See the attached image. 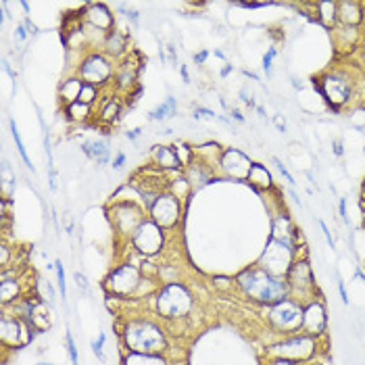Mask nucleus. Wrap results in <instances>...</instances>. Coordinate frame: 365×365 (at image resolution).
<instances>
[{
	"label": "nucleus",
	"instance_id": "44",
	"mask_svg": "<svg viewBox=\"0 0 365 365\" xmlns=\"http://www.w3.org/2000/svg\"><path fill=\"white\" fill-rule=\"evenodd\" d=\"M332 149H334V155H336V157H342V155H344V142H342L340 138H334V140H332Z\"/></svg>",
	"mask_w": 365,
	"mask_h": 365
},
{
	"label": "nucleus",
	"instance_id": "52",
	"mask_svg": "<svg viewBox=\"0 0 365 365\" xmlns=\"http://www.w3.org/2000/svg\"><path fill=\"white\" fill-rule=\"evenodd\" d=\"M338 209H340L342 221H344V223H348V215H346V198H340V205H338Z\"/></svg>",
	"mask_w": 365,
	"mask_h": 365
},
{
	"label": "nucleus",
	"instance_id": "17",
	"mask_svg": "<svg viewBox=\"0 0 365 365\" xmlns=\"http://www.w3.org/2000/svg\"><path fill=\"white\" fill-rule=\"evenodd\" d=\"M219 165L225 171V176H230L234 180H247L255 163L245 153L230 149V151H223V155L219 159Z\"/></svg>",
	"mask_w": 365,
	"mask_h": 365
},
{
	"label": "nucleus",
	"instance_id": "9",
	"mask_svg": "<svg viewBox=\"0 0 365 365\" xmlns=\"http://www.w3.org/2000/svg\"><path fill=\"white\" fill-rule=\"evenodd\" d=\"M115 67L113 65V59L106 57L104 53H88L86 57H82L77 69H75V75L86 82V84H92V86H98V88H104V86H113V77H115Z\"/></svg>",
	"mask_w": 365,
	"mask_h": 365
},
{
	"label": "nucleus",
	"instance_id": "3",
	"mask_svg": "<svg viewBox=\"0 0 365 365\" xmlns=\"http://www.w3.org/2000/svg\"><path fill=\"white\" fill-rule=\"evenodd\" d=\"M313 88L324 98L326 106L334 115H340L342 109L353 102L355 90H357V82L350 79L348 71L336 69V71L324 73L321 77H313Z\"/></svg>",
	"mask_w": 365,
	"mask_h": 365
},
{
	"label": "nucleus",
	"instance_id": "50",
	"mask_svg": "<svg viewBox=\"0 0 365 365\" xmlns=\"http://www.w3.org/2000/svg\"><path fill=\"white\" fill-rule=\"evenodd\" d=\"M270 365H301L297 361H290V359H280V357H274Z\"/></svg>",
	"mask_w": 365,
	"mask_h": 365
},
{
	"label": "nucleus",
	"instance_id": "30",
	"mask_svg": "<svg viewBox=\"0 0 365 365\" xmlns=\"http://www.w3.org/2000/svg\"><path fill=\"white\" fill-rule=\"evenodd\" d=\"M65 115H67L69 121H73V124H88L90 117H92V106L75 100V102L65 106Z\"/></svg>",
	"mask_w": 365,
	"mask_h": 365
},
{
	"label": "nucleus",
	"instance_id": "56",
	"mask_svg": "<svg viewBox=\"0 0 365 365\" xmlns=\"http://www.w3.org/2000/svg\"><path fill=\"white\" fill-rule=\"evenodd\" d=\"M234 71V65H230V63H225V67L221 69V77H227L230 73Z\"/></svg>",
	"mask_w": 365,
	"mask_h": 365
},
{
	"label": "nucleus",
	"instance_id": "55",
	"mask_svg": "<svg viewBox=\"0 0 365 365\" xmlns=\"http://www.w3.org/2000/svg\"><path fill=\"white\" fill-rule=\"evenodd\" d=\"M180 75H182L184 84H190V73H188V67H186V65H180Z\"/></svg>",
	"mask_w": 365,
	"mask_h": 365
},
{
	"label": "nucleus",
	"instance_id": "39",
	"mask_svg": "<svg viewBox=\"0 0 365 365\" xmlns=\"http://www.w3.org/2000/svg\"><path fill=\"white\" fill-rule=\"evenodd\" d=\"M28 38H32V36L28 34L26 26H24V24H17V28H15V32H13V40H15V44H24Z\"/></svg>",
	"mask_w": 365,
	"mask_h": 365
},
{
	"label": "nucleus",
	"instance_id": "15",
	"mask_svg": "<svg viewBox=\"0 0 365 365\" xmlns=\"http://www.w3.org/2000/svg\"><path fill=\"white\" fill-rule=\"evenodd\" d=\"M140 71H142V63H138L132 53L121 59L119 65L115 67V77H113V86L117 92L121 94H130L132 90L138 88V77H140Z\"/></svg>",
	"mask_w": 365,
	"mask_h": 365
},
{
	"label": "nucleus",
	"instance_id": "45",
	"mask_svg": "<svg viewBox=\"0 0 365 365\" xmlns=\"http://www.w3.org/2000/svg\"><path fill=\"white\" fill-rule=\"evenodd\" d=\"M319 223V227H321V232H324V236H326V240H328V245H330V249H334V238H332V234H330V230H328V225L319 219L317 221Z\"/></svg>",
	"mask_w": 365,
	"mask_h": 365
},
{
	"label": "nucleus",
	"instance_id": "20",
	"mask_svg": "<svg viewBox=\"0 0 365 365\" xmlns=\"http://www.w3.org/2000/svg\"><path fill=\"white\" fill-rule=\"evenodd\" d=\"M82 153L92 159L98 165H104L111 161V140L109 138H90L79 144Z\"/></svg>",
	"mask_w": 365,
	"mask_h": 365
},
{
	"label": "nucleus",
	"instance_id": "18",
	"mask_svg": "<svg viewBox=\"0 0 365 365\" xmlns=\"http://www.w3.org/2000/svg\"><path fill=\"white\" fill-rule=\"evenodd\" d=\"M84 19L90 28L102 32V34H111L115 30V19H113V13L109 11L106 5L102 3H92L86 7L84 11Z\"/></svg>",
	"mask_w": 365,
	"mask_h": 365
},
{
	"label": "nucleus",
	"instance_id": "48",
	"mask_svg": "<svg viewBox=\"0 0 365 365\" xmlns=\"http://www.w3.org/2000/svg\"><path fill=\"white\" fill-rule=\"evenodd\" d=\"M230 119H234V121H238V124H245V115H242L238 109H230Z\"/></svg>",
	"mask_w": 365,
	"mask_h": 365
},
{
	"label": "nucleus",
	"instance_id": "2",
	"mask_svg": "<svg viewBox=\"0 0 365 365\" xmlns=\"http://www.w3.org/2000/svg\"><path fill=\"white\" fill-rule=\"evenodd\" d=\"M128 353H144V355H163L169 348L167 332L153 319L138 317L130 319L126 328L121 330Z\"/></svg>",
	"mask_w": 365,
	"mask_h": 365
},
{
	"label": "nucleus",
	"instance_id": "59",
	"mask_svg": "<svg viewBox=\"0 0 365 365\" xmlns=\"http://www.w3.org/2000/svg\"><path fill=\"white\" fill-rule=\"evenodd\" d=\"M361 61H363V67H365V38L361 42Z\"/></svg>",
	"mask_w": 365,
	"mask_h": 365
},
{
	"label": "nucleus",
	"instance_id": "16",
	"mask_svg": "<svg viewBox=\"0 0 365 365\" xmlns=\"http://www.w3.org/2000/svg\"><path fill=\"white\" fill-rule=\"evenodd\" d=\"M328 328V311H326V303L321 301V297H317L315 301L305 305V313H303V334L309 336H324Z\"/></svg>",
	"mask_w": 365,
	"mask_h": 365
},
{
	"label": "nucleus",
	"instance_id": "28",
	"mask_svg": "<svg viewBox=\"0 0 365 365\" xmlns=\"http://www.w3.org/2000/svg\"><path fill=\"white\" fill-rule=\"evenodd\" d=\"M124 365H171L165 355H144V353H126Z\"/></svg>",
	"mask_w": 365,
	"mask_h": 365
},
{
	"label": "nucleus",
	"instance_id": "27",
	"mask_svg": "<svg viewBox=\"0 0 365 365\" xmlns=\"http://www.w3.org/2000/svg\"><path fill=\"white\" fill-rule=\"evenodd\" d=\"M176 115H178V100H176V96H167L159 106L151 109L147 117H149V121H165Z\"/></svg>",
	"mask_w": 365,
	"mask_h": 365
},
{
	"label": "nucleus",
	"instance_id": "19",
	"mask_svg": "<svg viewBox=\"0 0 365 365\" xmlns=\"http://www.w3.org/2000/svg\"><path fill=\"white\" fill-rule=\"evenodd\" d=\"M102 53L106 57H111L113 61H121L130 55V36L126 32H119V30H113L106 38H104V44H102Z\"/></svg>",
	"mask_w": 365,
	"mask_h": 365
},
{
	"label": "nucleus",
	"instance_id": "11",
	"mask_svg": "<svg viewBox=\"0 0 365 365\" xmlns=\"http://www.w3.org/2000/svg\"><path fill=\"white\" fill-rule=\"evenodd\" d=\"M144 276L142 272L132 265V263H124L115 268L106 280H104V290L111 294V297H117V299H130L132 294H136V290L144 284Z\"/></svg>",
	"mask_w": 365,
	"mask_h": 365
},
{
	"label": "nucleus",
	"instance_id": "63",
	"mask_svg": "<svg viewBox=\"0 0 365 365\" xmlns=\"http://www.w3.org/2000/svg\"><path fill=\"white\" fill-rule=\"evenodd\" d=\"M303 365H307V363H303Z\"/></svg>",
	"mask_w": 365,
	"mask_h": 365
},
{
	"label": "nucleus",
	"instance_id": "33",
	"mask_svg": "<svg viewBox=\"0 0 365 365\" xmlns=\"http://www.w3.org/2000/svg\"><path fill=\"white\" fill-rule=\"evenodd\" d=\"M0 182H3V194H5V198H9V188H15L17 176H15V171L11 169V165L7 161L3 163V167H0Z\"/></svg>",
	"mask_w": 365,
	"mask_h": 365
},
{
	"label": "nucleus",
	"instance_id": "24",
	"mask_svg": "<svg viewBox=\"0 0 365 365\" xmlns=\"http://www.w3.org/2000/svg\"><path fill=\"white\" fill-rule=\"evenodd\" d=\"M24 299V290H21V282L17 278L9 280V278H3V282H0V301H3V305H15L17 301Z\"/></svg>",
	"mask_w": 365,
	"mask_h": 365
},
{
	"label": "nucleus",
	"instance_id": "38",
	"mask_svg": "<svg viewBox=\"0 0 365 365\" xmlns=\"http://www.w3.org/2000/svg\"><path fill=\"white\" fill-rule=\"evenodd\" d=\"M104 340H106V336H104V332H100V334H98V340L92 342V353H94L100 361H104V353H102Z\"/></svg>",
	"mask_w": 365,
	"mask_h": 365
},
{
	"label": "nucleus",
	"instance_id": "54",
	"mask_svg": "<svg viewBox=\"0 0 365 365\" xmlns=\"http://www.w3.org/2000/svg\"><path fill=\"white\" fill-rule=\"evenodd\" d=\"M9 268V247H7V242L3 245V270Z\"/></svg>",
	"mask_w": 365,
	"mask_h": 365
},
{
	"label": "nucleus",
	"instance_id": "1",
	"mask_svg": "<svg viewBox=\"0 0 365 365\" xmlns=\"http://www.w3.org/2000/svg\"><path fill=\"white\" fill-rule=\"evenodd\" d=\"M234 282H236V288L242 294H245L249 301L257 303V305L270 307V305H276V303H280V301H284V299L290 297L286 278L270 274L259 263L251 265L247 270H242L236 276Z\"/></svg>",
	"mask_w": 365,
	"mask_h": 365
},
{
	"label": "nucleus",
	"instance_id": "6",
	"mask_svg": "<svg viewBox=\"0 0 365 365\" xmlns=\"http://www.w3.org/2000/svg\"><path fill=\"white\" fill-rule=\"evenodd\" d=\"M303 313H305V305L288 297L268 307V324L272 326L274 332L282 334L284 338L294 336L303 330Z\"/></svg>",
	"mask_w": 365,
	"mask_h": 365
},
{
	"label": "nucleus",
	"instance_id": "7",
	"mask_svg": "<svg viewBox=\"0 0 365 365\" xmlns=\"http://www.w3.org/2000/svg\"><path fill=\"white\" fill-rule=\"evenodd\" d=\"M115 198V196H113ZM147 207H140L136 203V198H128V200H121V198H115L111 205H109V215H111V221L115 225V230L119 234H126L130 240L132 236L136 234V230L149 219L147 217Z\"/></svg>",
	"mask_w": 365,
	"mask_h": 365
},
{
	"label": "nucleus",
	"instance_id": "21",
	"mask_svg": "<svg viewBox=\"0 0 365 365\" xmlns=\"http://www.w3.org/2000/svg\"><path fill=\"white\" fill-rule=\"evenodd\" d=\"M338 24L348 28H361L365 24V5L348 0V3H338Z\"/></svg>",
	"mask_w": 365,
	"mask_h": 365
},
{
	"label": "nucleus",
	"instance_id": "26",
	"mask_svg": "<svg viewBox=\"0 0 365 365\" xmlns=\"http://www.w3.org/2000/svg\"><path fill=\"white\" fill-rule=\"evenodd\" d=\"M317 9V19L321 26H326L328 30H334L338 26V3H315L313 5Z\"/></svg>",
	"mask_w": 365,
	"mask_h": 365
},
{
	"label": "nucleus",
	"instance_id": "60",
	"mask_svg": "<svg viewBox=\"0 0 365 365\" xmlns=\"http://www.w3.org/2000/svg\"><path fill=\"white\" fill-rule=\"evenodd\" d=\"M213 55H215V57H217V59H221V61H225V55H223V53H221V50H215V53H213Z\"/></svg>",
	"mask_w": 365,
	"mask_h": 365
},
{
	"label": "nucleus",
	"instance_id": "34",
	"mask_svg": "<svg viewBox=\"0 0 365 365\" xmlns=\"http://www.w3.org/2000/svg\"><path fill=\"white\" fill-rule=\"evenodd\" d=\"M174 151H176V155H178V159H180V163H182V165H190V161H192L194 153H192V149H190L188 144L178 142Z\"/></svg>",
	"mask_w": 365,
	"mask_h": 365
},
{
	"label": "nucleus",
	"instance_id": "13",
	"mask_svg": "<svg viewBox=\"0 0 365 365\" xmlns=\"http://www.w3.org/2000/svg\"><path fill=\"white\" fill-rule=\"evenodd\" d=\"M149 215L161 230H171L182 219V200L174 192L165 190L163 194H159V198L151 207Z\"/></svg>",
	"mask_w": 365,
	"mask_h": 365
},
{
	"label": "nucleus",
	"instance_id": "22",
	"mask_svg": "<svg viewBox=\"0 0 365 365\" xmlns=\"http://www.w3.org/2000/svg\"><path fill=\"white\" fill-rule=\"evenodd\" d=\"M121 115H124V104H121V100L115 98V96H106L102 106H100V111H98L100 126H104V128L115 126L117 121L121 119Z\"/></svg>",
	"mask_w": 365,
	"mask_h": 365
},
{
	"label": "nucleus",
	"instance_id": "62",
	"mask_svg": "<svg viewBox=\"0 0 365 365\" xmlns=\"http://www.w3.org/2000/svg\"><path fill=\"white\" fill-rule=\"evenodd\" d=\"M38 365H53V363H44V361H42V363H38Z\"/></svg>",
	"mask_w": 365,
	"mask_h": 365
},
{
	"label": "nucleus",
	"instance_id": "49",
	"mask_svg": "<svg viewBox=\"0 0 365 365\" xmlns=\"http://www.w3.org/2000/svg\"><path fill=\"white\" fill-rule=\"evenodd\" d=\"M140 136H142V128H134V130H128V132H126V138L132 140V142L138 140Z\"/></svg>",
	"mask_w": 365,
	"mask_h": 365
},
{
	"label": "nucleus",
	"instance_id": "31",
	"mask_svg": "<svg viewBox=\"0 0 365 365\" xmlns=\"http://www.w3.org/2000/svg\"><path fill=\"white\" fill-rule=\"evenodd\" d=\"M11 136H13V142H15V147H17V151H19V157L24 159L26 167L34 171L32 159H30V155H28V151H26V144H24V140H21V136H19V130H17V124H15V119H11Z\"/></svg>",
	"mask_w": 365,
	"mask_h": 365
},
{
	"label": "nucleus",
	"instance_id": "47",
	"mask_svg": "<svg viewBox=\"0 0 365 365\" xmlns=\"http://www.w3.org/2000/svg\"><path fill=\"white\" fill-rule=\"evenodd\" d=\"M24 26H26V30H28V34H30V36H36V34H38V28L32 24V19H30L28 15L24 17Z\"/></svg>",
	"mask_w": 365,
	"mask_h": 365
},
{
	"label": "nucleus",
	"instance_id": "23",
	"mask_svg": "<svg viewBox=\"0 0 365 365\" xmlns=\"http://www.w3.org/2000/svg\"><path fill=\"white\" fill-rule=\"evenodd\" d=\"M151 159H153L155 167H159L163 171H178L182 167L178 155L171 147H163V144L155 147L153 153H151Z\"/></svg>",
	"mask_w": 365,
	"mask_h": 365
},
{
	"label": "nucleus",
	"instance_id": "40",
	"mask_svg": "<svg viewBox=\"0 0 365 365\" xmlns=\"http://www.w3.org/2000/svg\"><path fill=\"white\" fill-rule=\"evenodd\" d=\"M142 92H144V88L138 86L136 90H132L130 94H126V104H128V106H136L138 100H140V96H142Z\"/></svg>",
	"mask_w": 365,
	"mask_h": 365
},
{
	"label": "nucleus",
	"instance_id": "53",
	"mask_svg": "<svg viewBox=\"0 0 365 365\" xmlns=\"http://www.w3.org/2000/svg\"><path fill=\"white\" fill-rule=\"evenodd\" d=\"M338 290H340V299H342V305H348V294H346L344 282H338Z\"/></svg>",
	"mask_w": 365,
	"mask_h": 365
},
{
	"label": "nucleus",
	"instance_id": "46",
	"mask_svg": "<svg viewBox=\"0 0 365 365\" xmlns=\"http://www.w3.org/2000/svg\"><path fill=\"white\" fill-rule=\"evenodd\" d=\"M240 98H242V102H245V104H249V106H253V109L257 106V104H255V100H253V96H251L247 90H240Z\"/></svg>",
	"mask_w": 365,
	"mask_h": 365
},
{
	"label": "nucleus",
	"instance_id": "43",
	"mask_svg": "<svg viewBox=\"0 0 365 365\" xmlns=\"http://www.w3.org/2000/svg\"><path fill=\"white\" fill-rule=\"evenodd\" d=\"M209 50H200V53H196L194 57H192V61H194V65H205L207 63V59H209Z\"/></svg>",
	"mask_w": 365,
	"mask_h": 365
},
{
	"label": "nucleus",
	"instance_id": "35",
	"mask_svg": "<svg viewBox=\"0 0 365 365\" xmlns=\"http://www.w3.org/2000/svg\"><path fill=\"white\" fill-rule=\"evenodd\" d=\"M55 270H57V282H59V288H61V294H63V301L67 299V284H65V268L63 263L57 259L55 261Z\"/></svg>",
	"mask_w": 365,
	"mask_h": 365
},
{
	"label": "nucleus",
	"instance_id": "36",
	"mask_svg": "<svg viewBox=\"0 0 365 365\" xmlns=\"http://www.w3.org/2000/svg\"><path fill=\"white\" fill-rule=\"evenodd\" d=\"M278 57V50L276 48H270L265 55H263V71H265V75L268 77H272V69H274V59Z\"/></svg>",
	"mask_w": 365,
	"mask_h": 365
},
{
	"label": "nucleus",
	"instance_id": "4",
	"mask_svg": "<svg viewBox=\"0 0 365 365\" xmlns=\"http://www.w3.org/2000/svg\"><path fill=\"white\" fill-rule=\"evenodd\" d=\"M192 307H194V299L184 284L167 282L157 292V313L163 319H169V321L182 319L192 311Z\"/></svg>",
	"mask_w": 365,
	"mask_h": 365
},
{
	"label": "nucleus",
	"instance_id": "58",
	"mask_svg": "<svg viewBox=\"0 0 365 365\" xmlns=\"http://www.w3.org/2000/svg\"><path fill=\"white\" fill-rule=\"evenodd\" d=\"M167 50H169V55H171V59H174V57H176V53H174V48H171V46H167ZM161 61L165 63V50H163V48H161Z\"/></svg>",
	"mask_w": 365,
	"mask_h": 365
},
{
	"label": "nucleus",
	"instance_id": "10",
	"mask_svg": "<svg viewBox=\"0 0 365 365\" xmlns=\"http://www.w3.org/2000/svg\"><path fill=\"white\" fill-rule=\"evenodd\" d=\"M297 257H299V247L297 245L282 242L278 238H270L268 249L263 251L259 265L263 270H268L270 274H274V276L286 278L290 268H292V263L297 261Z\"/></svg>",
	"mask_w": 365,
	"mask_h": 365
},
{
	"label": "nucleus",
	"instance_id": "25",
	"mask_svg": "<svg viewBox=\"0 0 365 365\" xmlns=\"http://www.w3.org/2000/svg\"><path fill=\"white\" fill-rule=\"evenodd\" d=\"M82 84H84V82H82L77 75H71V77H67V79L59 86V100L63 102V106H67V104H71V102H75V100L79 98Z\"/></svg>",
	"mask_w": 365,
	"mask_h": 365
},
{
	"label": "nucleus",
	"instance_id": "41",
	"mask_svg": "<svg viewBox=\"0 0 365 365\" xmlns=\"http://www.w3.org/2000/svg\"><path fill=\"white\" fill-rule=\"evenodd\" d=\"M272 161H274V165H276V167H278V171H280V174H282V176H284V180H286V182H288V184H290V186H294V184H297V182H294V178H292V176H290V174H288V169H286V167H284V163H282V161H280V159H278V157H274V159H272Z\"/></svg>",
	"mask_w": 365,
	"mask_h": 365
},
{
	"label": "nucleus",
	"instance_id": "12",
	"mask_svg": "<svg viewBox=\"0 0 365 365\" xmlns=\"http://www.w3.org/2000/svg\"><path fill=\"white\" fill-rule=\"evenodd\" d=\"M132 247L142 255V257H155L163 251L165 247V230H161L151 217L136 230L132 236Z\"/></svg>",
	"mask_w": 365,
	"mask_h": 365
},
{
	"label": "nucleus",
	"instance_id": "5",
	"mask_svg": "<svg viewBox=\"0 0 365 365\" xmlns=\"http://www.w3.org/2000/svg\"><path fill=\"white\" fill-rule=\"evenodd\" d=\"M317 348H319V338L317 336H309V334H294V336H286L278 342H274L272 346H268V355L272 357H280V359H290L297 363H309L317 357Z\"/></svg>",
	"mask_w": 365,
	"mask_h": 365
},
{
	"label": "nucleus",
	"instance_id": "57",
	"mask_svg": "<svg viewBox=\"0 0 365 365\" xmlns=\"http://www.w3.org/2000/svg\"><path fill=\"white\" fill-rule=\"evenodd\" d=\"M242 73H245L247 77H251V79H255V82H259L261 77L257 75V73H253V71H249V69H245V71H242Z\"/></svg>",
	"mask_w": 365,
	"mask_h": 365
},
{
	"label": "nucleus",
	"instance_id": "51",
	"mask_svg": "<svg viewBox=\"0 0 365 365\" xmlns=\"http://www.w3.org/2000/svg\"><path fill=\"white\" fill-rule=\"evenodd\" d=\"M75 280H77V286L86 292V290H88V280H86V276L77 272V274H75Z\"/></svg>",
	"mask_w": 365,
	"mask_h": 365
},
{
	"label": "nucleus",
	"instance_id": "61",
	"mask_svg": "<svg viewBox=\"0 0 365 365\" xmlns=\"http://www.w3.org/2000/svg\"><path fill=\"white\" fill-rule=\"evenodd\" d=\"M255 111H257L261 117H265V109H263V106H255Z\"/></svg>",
	"mask_w": 365,
	"mask_h": 365
},
{
	"label": "nucleus",
	"instance_id": "37",
	"mask_svg": "<svg viewBox=\"0 0 365 365\" xmlns=\"http://www.w3.org/2000/svg\"><path fill=\"white\" fill-rule=\"evenodd\" d=\"M65 340H67V353H69L71 365H79V357H77V346H75V340H73L71 332H67V334H65Z\"/></svg>",
	"mask_w": 365,
	"mask_h": 365
},
{
	"label": "nucleus",
	"instance_id": "32",
	"mask_svg": "<svg viewBox=\"0 0 365 365\" xmlns=\"http://www.w3.org/2000/svg\"><path fill=\"white\" fill-rule=\"evenodd\" d=\"M100 94H102V88H98V86H92V84H82V92H79V102H84V104H88V106H94V102L100 98Z\"/></svg>",
	"mask_w": 365,
	"mask_h": 365
},
{
	"label": "nucleus",
	"instance_id": "29",
	"mask_svg": "<svg viewBox=\"0 0 365 365\" xmlns=\"http://www.w3.org/2000/svg\"><path fill=\"white\" fill-rule=\"evenodd\" d=\"M247 182L255 188V190H272L274 188V182H272V176L270 171L261 165V163H255Z\"/></svg>",
	"mask_w": 365,
	"mask_h": 365
},
{
	"label": "nucleus",
	"instance_id": "42",
	"mask_svg": "<svg viewBox=\"0 0 365 365\" xmlns=\"http://www.w3.org/2000/svg\"><path fill=\"white\" fill-rule=\"evenodd\" d=\"M126 161H128V157H126V153H121V151H117V155L113 157V169H121L126 165Z\"/></svg>",
	"mask_w": 365,
	"mask_h": 365
},
{
	"label": "nucleus",
	"instance_id": "8",
	"mask_svg": "<svg viewBox=\"0 0 365 365\" xmlns=\"http://www.w3.org/2000/svg\"><path fill=\"white\" fill-rule=\"evenodd\" d=\"M286 282H288L290 299L299 301L301 305H307L317 299L315 274H313V268L307 261V257H297V261L292 263V268L286 276Z\"/></svg>",
	"mask_w": 365,
	"mask_h": 365
},
{
	"label": "nucleus",
	"instance_id": "14",
	"mask_svg": "<svg viewBox=\"0 0 365 365\" xmlns=\"http://www.w3.org/2000/svg\"><path fill=\"white\" fill-rule=\"evenodd\" d=\"M30 330H34V328L26 319L5 313L3 321H0V340H3L5 346H11V348L26 346L34 338V334Z\"/></svg>",
	"mask_w": 365,
	"mask_h": 365
}]
</instances>
